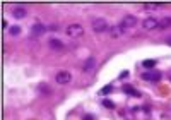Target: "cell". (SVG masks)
Wrapping results in <instances>:
<instances>
[{"instance_id": "8fae6325", "label": "cell", "mask_w": 171, "mask_h": 120, "mask_svg": "<svg viewBox=\"0 0 171 120\" xmlns=\"http://www.w3.org/2000/svg\"><path fill=\"white\" fill-rule=\"evenodd\" d=\"M169 26H171V17L168 16V17H162L161 21H159L158 28H161V29H166V28H169Z\"/></svg>"}, {"instance_id": "2e32d148", "label": "cell", "mask_w": 171, "mask_h": 120, "mask_svg": "<svg viewBox=\"0 0 171 120\" xmlns=\"http://www.w3.org/2000/svg\"><path fill=\"white\" fill-rule=\"evenodd\" d=\"M19 31H21V28H19V26H12V28L9 29V33H10V34H14V36H16V34H19Z\"/></svg>"}, {"instance_id": "3957f363", "label": "cell", "mask_w": 171, "mask_h": 120, "mask_svg": "<svg viewBox=\"0 0 171 120\" xmlns=\"http://www.w3.org/2000/svg\"><path fill=\"white\" fill-rule=\"evenodd\" d=\"M158 24H159V21H156L154 17H145L144 21H142V28H144L145 31L156 29V28H158Z\"/></svg>"}, {"instance_id": "9a60e30c", "label": "cell", "mask_w": 171, "mask_h": 120, "mask_svg": "<svg viewBox=\"0 0 171 120\" xmlns=\"http://www.w3.org/2000/svg\"><path fill=\"white\" fill-rule=\"evenodd\" d=\"M142 65H144L145 69H152L154 65H156V60H144V62H142Z\"/></svg>"}, {"instance_id": "7a4b0ae2", "label": "cell", "mask_w": 171, "mask_h": 120, "mask_svg": "<svg viewBox=\"0 0 171 120\" xmlns=\"http://www.w3.org/2000/svg\"><path fill=\"white\" fill-rule=\"evenodd\" d=\"M65 33H67V36H70V38H81L82 34H84V28H82L81 24H70V26H67Z\"/></svg>"}, {"instance_id": "ba28073f", "label": "cell", "mask_w": 171, "mask_h": 120, "mask_svg": "<svg viewBox=\"0 0 171 120\" xmlns=\"http://www.w3.org/2000/svg\"><path fill=\"white\" fill-rule=\"evenodd\" d=\"M142 79H145V81H159L161 79V72H144L142 74Z\"/></svg>"}, {"instance_id": "5b68a950", "label": "cell", "mask_w": 171, "mask_h": 120, "mask_svg": "<svg viewBox=\"0 0 171 120\" xmlns=\"http://www.w3.org/2000/svg\"><path fill=\"white\" fill-rule=\"evenodd\" d=\"M135 24H137V17L135 16H125L123 19H122V26H123L125 29H128V28H133Z\"/></svg>"}, {"instance_id": "277c9868", "label": "cell", "mask_w": 171, "mask_h": 120, "mask_svg": "<svg viewBox=\"0 0 171 120\" xmlns=\"http://www.w3.org/2000/svg\"><path fill=\"white\" fill-rule=\"evenodd\" d=\"M55 79L58 84H68L70 79H72V76H70V72H67V70H60V72H56Z\"/></svg>"}, {"instance_id": "9c48e42d", "label": "cell", "mask_w": 171, "mask_h": 120, "mask_svg": "<svg viewBox=\"0 0 171 120\" xmlns=\"http://www.w3.org/2000/svg\"><path fill=\"white\" fill-rule=\"evenodd\" d=\"M26 9H22V7H16L12 10V17H16V19H24L26 17Z\"/></svg>"}, {"instance_id": "52a82bcc", "label": "cell", "mask_w": 171, "mask_h": 120, "mask_svg": "<svg viewBox=\"0 0 171 120\" xmlns=\"http://www.w3.org/2000/svg\"><path fill=\"white\" fill-rule=\"evenodd\" d=\"M48 45H50V48H51V50H56V51H62V50L65 48V45H64V43L60 41V39H55V38H51Z\"/></svg>"}, {"instance_id": "4fadbf2b", "label": "cell", "mask_w": 171, "mask_h": 120, "mask_svg": "<svg viewBox=\"0 0 171 120\" xmlns=\"http://www.w3.org/2000/svg\"><path fill=\"white\" fill-rule=\"evenodd\" d=\"M162 7H164L162 4H145L144 5L145 10H158V9H162Z\"/></svg>"}, {"instance_id": "30bf717a", "label": "cell", "mask_w": 171, "mask_h": 120, "mask_svg": "<svg viewBox=\"0 0 171 120\" xmlns=\"http://www.w3.org/2000/svg\"><path fill=\"white\" fill-rule=\"evenodd\" d=\"M94 65H96V58H94V57H89L84 64V72H89L91 69H94Z\"/></svg>"}, {"instance_id": "7c38bea8", "label": "cell", "mask_w": 171, "mask_h": 120, "mask_svg": "<svg viewBox=\"0 0 171 120\" xmlns=\"http://www.w3.org/2000/svg\"><path fill=\"white\" fill-rule=\"evenodd\" d=\"M31 29H33V34H43V33H45V26L38 22V24H33Z\"/></svg>"}, {"instance_id": "8992f818", "label": "cell", "mask_w": 171, "mask_h": 120, "mask_svg": "<svg viewBox=\"0 0 171 120\" xmlns=\"http://www.w3.org/2000/svg\"><path fill=\"white\" fill-rule=\"evenodd\" d=\"M123 33H125V28L122 24H116V26H111L110 28V34L113 36V38H120Z\"/></svg>"}, {"instance_id": "6da1fadb", "label": "cell", "mask_w": 171, "mask_h": 120, "mask_svg": "<svg viewBox=\"0 0 171 120\" xmlns=\"http://www.w3.org/2000/svg\"><path fill=\"white\" fill-rule=\"evenodd\" d=\"M91 26H93V31H96V33H106V31H110V24L103 17H94L93 21H91Z\"/></svg>"}, {"instance_id": "d6986e66", "label": "cell", "mask_w": 171, "mask_h": 120, "mask_svg": "<svg viewBox=\"0 0 171 120\" xmlns=\"http://www.w3.org/2000/svg\"><path fill=\"white\" fill-rule=\"evenodd\" d=\"M84 120H94V118H93L91 115H86V117H84Z\"/></svg>"}, {"instance_id": "e0dca14e", "label": "cell", "mask_w": 171, "mask_h": 120, "mask_svg": "<svg viewBox=\"0 0 171 120\" xmlns=\"http://www.w3.org/2000/svg\"><path fill=\"white\" fill-rule=\"evenodd\" d=\"M103 105H104L106 108H113V107H115V105H113L111 101H108V99H104V101H103Z\"/></svg>"}, {"instance_id": "ac0fdd59", "label": "cell", "mask_w": 171, "mask_h": 120, "mask_svg": "<svg viewBox=\"0 0 171 120\" xmlns=\"http://www.w3.org/2000/svg\"><path fill=\"white\" fill-rule=\"evenodd\" d=\"M110 91H111V86H106V88H103V89H101V93L106 94V93H110Z\"/></svg>"}, {"instance_id": "5bb4252c", "label": "cell", "mask_w": 171, "mask_h": 120, "mask_svg": "<svg viewBox=\"0 0 171 120\" xmlns=\"http://www.w3.org/2000/svg\"><path fill=\"white\" fill-rule=\"evenodd\" d=\"M123 91H125V93H128V94H133V96H140V93H139V91H135L133 88H130V86H125Z\"/></svg>"}, {"instance_id": "ffe728a7", "label": "cell", "mask_w": 171, "mask_h": 120, "mask_svg": "<svg viewBox=\"0 0 171 120\" xmlns=\"http://www.w3.org/2000/svg\"><path fill=\"white\" fill-rule=\"evenodd\" d=\"M166 41H168V43H169V45H171V38H168V39H166Z\"/></svg>"}]
</instances>
